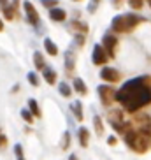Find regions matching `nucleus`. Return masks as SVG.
I'll list each match as a JSON object with an SVG mask.
<instances>
[{
	"mask_svg": "<svg viewBox=\"0 0 151 160\" xmlns=\"http://www.w3.org/2000/svg\"><path fill=\"white\" fill-rule=\"evenodd\" d=\"M14 153H16V158H18V160H25V157H23V148H21V144H16V146H14Z\"/></svg>",
	"mask_w": 151,
	"mask_h": 160,
	"instance_id": "nucleus-23",
	"label": "nucleus"
},
{
	"mask_svg": "<svg viewBox=\"0 0 151 160\" xmlns=\"http://www.w3.org/2000/svg\"><path fill=\"white\" fill-rule=\"evenodd\" d=\"M23 9H25L27 21H28L30 25H39V21H41V16H39V12L35 11V7H33L32 2L25 0V2H23Z\"/></svg>",
	"mask_w": 151,
	"mask_h": 160,
	"instance_id": "nucleus-6",
	"label": "nucleus"
},
{
	"mask_svg": "<svg viewBox=\"0 0 151 160\" xmlns=\"http://www.w3.org/2000/svg\"><path fill=\"white\" fill-rule=\"evenodd\" d=\"M69 160H77V158H76V155H71V158H69Z\"/></svg>",
	"mask_w": 151,
	"mask_h": 160,
	"instance_id": "nucleus-34",
	"label": "nucleus"
},
{
	"mask_svg": "<svg viewBox=\"0 0 151 160\" xmlns=\"http://www.w3.org/2000/svg\"><path fill=\"white\" fill-rule=\"evenodd\" d=\"M71 30H74V32L77 30L79 33H86V32H88V25H86V23H79V21H72V23H71Z\"/></svg>",
	"mask_w": 151,
	"mask_h": 160,
	"instance_id": "nucleus-16",
	"label": "nucleus"
},
{
	"mask_svg": "<svg viewBox=\"0 0 151 160\" xmlns=\"http://www.w3.org/2000/svg\"><path fill=\"white\" fill-rule=\"evenodd\" d=\"M49 18H51L53 21H65V19H67V12L63 9L53 7V9H49Z\"/></svg>",
	"mask_w": 151,
	"mask_h": 160,
	"instance_id": "nucleus-9",
	"label": "nucleus"
},
{
	"mask_svg": "<svg viewBox=\"0 0 151 160\" xmlns=\"http://www.w3.org/2000/svg\"><path fill=\"white\" fill-rule=\"evenodd\" d=\"M33 63H35V69L37 71H44L46 69V65H44V58L41 57V53H33Z\"/></svg>",
	"mask_w": 151,
	"mask_h": 160,
	"instance_id": "nucleus-15",
	"label": "nucleus"
},
{
	"mask_svg": "<svg viewBox=\"0 0 151 160\" xmlns=\"http://www.w3.org/2000/svg\"><path fill=\"white\" fill-rule=\"evenodd\" d=\"M107 144H116V139H114V137H109V139H107Z\"/></svg>",
	"mask_w": 151,
	"mask_h": 160,
	"instance_id": "nucleus-31",
	"label": "nucleus"
},
{
	"mask_svg": "<svg viewBox=\"0 0 151 160\" xmlns=\"http://www.w3.org/2000/svg\"><path fill=\"white\" fill-rule=\"evenodd\" d=\"M128 5H130L134 11H141L142 5H144V0H128Z\"/></svg>",
	"mask_w": 151,
	"mask_h": 160,
	"instance_id": "nucleus-21",
	"label": "nucleus"
},
{
	"mask_svg": "<svg viewBox=\"0 0 151 160\" xmlns=\"http://www.w3.org/2000/svg\"><path fill=\"white\" fill-rule=\"evenodd\" d=\"M5 144H7V139H5V136L0 134V148H5Z\"/></svg>",
	"mask_w": 151,
	"mask_h": 160,
	"instance_id": "nucleus-30",
	"label": "nucleus"
},
{
	"mask_svg": "<svg viewBox=\"0 0 151 160\" xmlns=\"http://www.w3.org/2000/svg\"><path fill=\"white\" fill-rule=\"evenodd\" d=\"M74 2H79V0H74Z\"/></svg>",
	"mask_w": 151,
	"mask_h": 160,
	"instance_id": "nucleus-36",
	"label": "nucleus"
},
{
	"mask_svg": "<svg viewBox=\"0 0 151 160\" xmlns=\"http://www.w3.org/2000/svg\"><path fill=\"white\" fill-rule=\"evenodd\" d=\"M44 49H46V53L51 55V57H56L58 55V46L53 42L51 39H44Z\"/></svg>",
	"mask_w": 151,
	"mask_h": 160,
	"instance_id": "nucleus-11",
	"label": "nucleus"
},
{
	"mask_svg": "<svg viewBox=\"0 0 151 160\" xmlns=\"http://www.w3.org/2000/svg\"><path fill=\"white\" fill-rule=\"evenodd\" d=\"M100 78L104 81H107V83H118L119 81V72L116 71V69H113V67H104L102 71H100Z\"/></svg>",
	"mask_w": 151,
	"mask_h": 160,
	"instance_id": "nucleus-7",
	"label": "nucleus"
},
{
	"mask_svg": "<svg viewBox=\"0 0 151 160\" xmlns=\"http://www.w3.org/2000/svg\"><path fill=\"white\" fill-rule=\"evenodd\" d=\"M58 92H60V95H63V97H71V95H72V88L67 85V83H60Z\"/></svg>",
	"mask_w": 151,
	"mask_h": 160,
	"instance_id": "nucleus-18",
	"label": "nucleus"
},
{
	"mask_svg": "<svg viewBox=\"0 0 151 160\" xmlns=\"http://www.w3.org/2000/svg\"><path fill=\"white\" fill-rule=\"evenodd\" d=\"M27 78H28V81H30V85H32V86H39V78H37L35 72H28Z\"/></svg>",
	"mask_w": 151,
	"mask_h": 160,
	"instance_id": "nucleus-22",
	"label": "nucleus"
},
{
	"mask_svg": "<svg viewBox=\"0 0 151 160\" xmlns=\"http://www.w3.org/2000/svg\"><path fill=\"white\" fill-rule=\"evenodd\" d=\"M56 2H58V0H42V4L46 5V7H51V9L56 5Z\"/></svg>",
	"mask_w": 151,
	"mask_h": 160,
	"instance_id": "nucleus-27",
	"label": "nucleus"
},
{
	"mask_svg": "<svg viewBox=\"0 0 151 160\" xmlns=\"http://www.w3.org/2000/svg\"><path fill=\"white\" fill-rule=\"evenodd\" d=\"M4 14H5V18H7V19L14 18V11H12V7H11V5H5V7H4Z\"/></svg>",
	"mask_w": 151,
	"mask_h": 160,
	"instance_id": "nucleus-24",
	"label": "nucleus"
},
{
	"mask_svg": "<svg viewBox=\"0 0 151 160\" xmlns=\"http://www.w3.org/2000/svg\"><path fill=\"white\" fill-rule=\"evenodd\" d=\"M74 88L77 90V93H81V95H86V93H88V88H86L85 81L79 79V78H76V79H74Z\"/></svg>",
	"mask_w": 151,
	"mask_h": 160,
	"instance_id": "nucleus-14",
	"label": "nucleus"
},
{
	"mask_svg": "<svg viewBox=\"0 0 151 160\" xmlns=\"http://www.w3.org/2000/svg\"><path fill=\"white\" fill-rule=\"evenodd\" d=\"M69 144H71V134H69V132H65V134H63V142H61V148L65 150Z\"/></svg>",
	"mask_w": 151,
	"mask_h": 160,
	"instance_id": "nucleus-26",
	"label": "nucleus"
},
{
	"mask_svg": "<svg viewBox=\"0 0 151 160\" xmlns=\"http://www.w3.org/2000/svg\"><path fill=\"white\" fill-rule=\"evenodd\" d=\"M116 46H118V39L114 37V35H104V49L107 53L109 57L113 58L114 57V51H116Z\"/></svg>",
	"mask_w": 151,
	"mask_h": 160,
	"instance_id": "nucleus-8",
	"label": "nucleus"
},
{
	"mask_svg": "<svg viewBox=\"0 0 151 160\" xmlns=\"http://www.w3.org/2000/svg\"><path fill=\"white\" fill-rule=\"evenodd\" d=\"M65 63H67V69H69V71H72V69H74V53L67 51V55H65Z\"/></svg>",
	"mask_w": 151,
	"mask_h": 160,
	"instance_id": "nucleus-20",
	"label": "nucleus"
},
{
	"mask_svg": "<svg viewBox=\"0 0 151 160\" xmlns=\"http://www.w3.org/2000/svg\"><path fill=\"white\" fill-rule=\"evenodd\" d=\"M125 142L132 148L135 153H146L148 151V136L142 134L141 130H128L125 132Z\"/></svg>",
	"mask_w": 151,
	"mask_h": 160,
	"instance_id": "nucleus-3",
	"label": "nucleus"
},
{
	"mask_svg": "<svg viewBox=\"0 0 151 160\" xmlns=\"http://www.w3.org/2000/svg\"><path fill=\"white\" fill-rule=\"evenodd\" d=\"M93 127H95V132L99 136L104 134V123H102V118L100 116H93Z\"/></svg>",
	"mask_w": 151,
	"mask_h": 160,
	"instance_id": "nucleus-17",
	"label": "nucleus"
},
{
	"mask_svg": "<svg viewBox=\"0 0 151 160\" xmlns=\"http://www.w3.org/2000/svg\"><path fill=\"white\" fill-rule=\"evenodd\" d=\"M76 42H77V44H85V37H83V33L76 35Z\"/></svg>",
	"mask_w": 151,
	"mask_h": 160,
	"instance_id": "nucleus-29",
	"label": "nucleus"
},
{
	"mask_svg": "<svg viewBox=\"0 0 151 160\" xmlns=\"http://www.w3.org/2000/svg\"><path fill=\"white\" fill-rule=\"evenodd\" d=\"M42 76H44V79H46V83H49V85H55V81H56V72L53 71V69L46 67V69L42 71Z\"/></svg>",
	"mask_w": 151,
	"mask_h": 160,
	"instance_id": "nucleus-12",
	"label": "nucleus"
},
{
	"mask_svg": "<svg viewBox=\"0 0 151 160\" xmlns=\"http://www.w3.org/2000/svg\"><path fill=\"white\" fill-rule=\"evenodd\" d=\"M144 21V18L137 14H132V12H128V14H119L113 19V23H111V28L114 32L118 33H123V32H130L132 28H135L137 25Z\"/></svg>",
	"mask_w": 151,
	"mask_h": 160,
	"instance_id": "nucleus-2",
	"label": "nucleus"
},
{
	"mask_svg": "<svg viewBox=\"0 0 151 160\" xmlns=\"http://www.w3.org/2000/svg\"><path fill=\"white\" fill-rule=\"evenodd\" d=\"M146 2H148V4H149V5H151V0H146Z\"/></svg>",
	"mask_w": 151,
	"mask_h": 160,
	"instance_id": "nucleus-35",
	"label": "nucleus"
},
{
	"mask_svg": "<svg viewBox=\"0 0 151 160\" xmlns=\"http://www.w3.org/2000/svg\"><path fill=\"white\" fill-rule=\"evenodd\" d=\"M113 4L114 5H119V4H121V0H113Z\"/></svg>",
	"mask_w": 151,
	"mask_h": 160,
	"instance_id": "nucleus-32",
	"label": "nucleus"
},
{
	"mask_svg": "<svg viewBox=\"0 0 151 160\" xmlns=\"http://www.w3.org/2000/svg\"><path fill=\"white\" fill-rule=\"evenodd\" d=\"M116 100L123 104V108L128 113H134L137 109L151 104V78L141 76L135 79L127 81L119 92H116Z\"/></svg>",
	"mask_w": 151,
	"mask_h": 160,
	"instance_id": "nucleus-1",
	"label": "nucleus"
},
{
	"mask_svg": "<svg viewBox=\"0 0 151 160\" xmlns=\"http://www.w3.org/2000/svg\"><path fill=\"white\" fill-rule=\"evenodd\" d=\"M28 108H30V113L35 114V116H41V109H39V104L35 102L33 99L28 100Z\"/></svg>",
	"mask_w": 151,
	"mask_h": 160,
	"instance_id": "nucleus-19",
	"label": "nucleus"
},
{
	"mask_svg": "<svg viewBox=\"0 0 151 160\" xmlns=\"http://www.w3.org/2000/svg\"><path fill=\"white\" fill-rule=\"evenodd\" d=\"M2 30H4V21L0 19V32H2Z\"/></svg>",
	"mask_w": 151,
	"mask_h": 160,
	"instance_id": "nucleus-33",
	"label": "nucleus"
},
{
	"mask_svg": "<svg viewBox=\"0 0 151 160\" xmlns=\"http://www.w3.org/2000/svg\"><path fill=\"white\" fill-rule=\"evenodd\" d=\"M97 92H99V97H100V100H102L104 106H111L116 100V90L111 88L109 85H100L97 88Z\"/></svg>",
	"mask_w": 151,
	"mask_h": 160,
	"instance_id": "nucleus-4",
	"label": "nucleus"
},
{
	"mask_svg": "<svg viewBox=\"0 0 151 160\" xmlns=\"http://www.w3.org/2000/svg\"><path fill=\"white\" fill-rule=\"evenodd\" d=\"M99 2L100 0H91V4L88 5V11H90V12H95V7L99 5Z\"/></svg>",
	"mask_w": 151,
	"mask_h": 160,
	"instance_id": "nucleus-28",
	"label": "nucleus"
},
{
	"mask_svg": "<svg viewBox=\"0 0 151 160\" xmlns=\"http://www.w3.org/2000/svg\"><path fill=\"white\" fill-rule=\"evenodd\" d=\"M77 136H79V144L83 146V148H86L88 142H90V132H88V128L81 127L79 130H77Z\"/></svg>",
	"mask_w": 151,
	"mask_h": 160,
	"instance_id": "nucleus-10",
	"label": "nucleus"
},
{
	"mask_svg": "<svg viewBox=\"0 0 151 160\" xmlns=\"http://www.w3.org/2000/svg\"><path fill=\"white\" fill-rule=\"evenodd\" d=\"M72 113H74V116H76V120L77 122H83V109H81V102L79 100H76L74 104H72Z\"/></svg>",
	"mask_w": 151,
	"mask_h": 160,
	"instance_id": "nucleus-13",
	"label": "nucleus"
},
{
	"mask_svg": "<svg viewBox=\"0 0 151 160\" xmlns=\"http://www.w3.org/2000/svg\"><path fill=\"white\" fill-rule=\"evenodd\" d=\"M107 60H109V55L105 53L104 46L95 44V46H93V53H91V62H93L95 65H105Z\"/></svg>",
	"mask_w": 151,
	"mask_h": 160,
	"instance_id": "nucleus-5",
	"label": "nucleus"
},
{
	"mask_svg": "<svg viewBox=\"0 0 151 160\" xmlns=\"http://www.w3.org/2000/svg\"><path fill=\"white\" fill-rule=\"evenodd\" d=\"M21 118H23V120H27V122L28 123H32V113H30L28 109H23V111H21Z\"/></svg>",
	"mask_w": 151,
	"mask_h": 160,
	"instance_id": "nucleus-25",
	"label": "nucleus"
}]
</instances>
